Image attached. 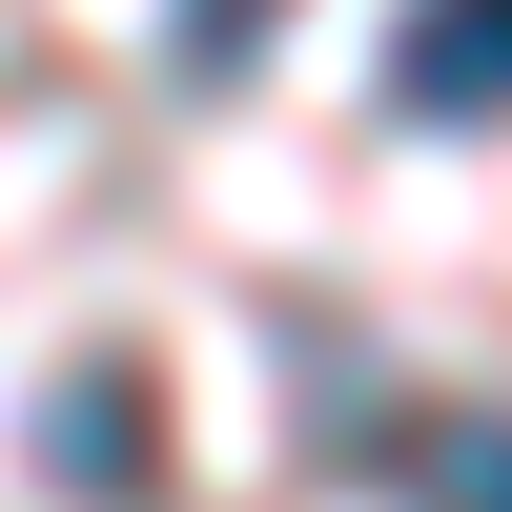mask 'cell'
<instances>
[{"label":"cell","instance_id":"cell-1","mask_svg":"<svg viewBox=\"0 0 512 512\" xmlns=\"http://www.w3.org/2000/svg\"><path fill=\"white\" fill-rule=\"evenodd\" d=\"M21 472H41V492H103V512H144V472H164V431H144V369H123V349H82L62 390L21 410Z\"/></svg>","mask_w":512,"mask_h":512},{"label":"cell","instance_id":"cell-2","mask_svg":"<svg viewBox=\"0 0 512 512\" xmlns=\"http://www.w3.org/2000/svg\"><path fill=\"white\" fill-rule=\"evenodd\" d=\"M390 103L410 123H512V0H410L390 21Z\"/></svg>","mask_w":512,"mask_h":512},{"label":"cell","instance_id":"cell-3","mask_svg":"<svg viewBox=\"0 0 512 512\" xmlns=\"http://www.w3.org/2000/svg\"><path fill=\"white\" fill-rule=\"evenodd\" d=\"M410 512H512V410H431V431H390L369 451Z\"/></svg>","mask_w":512,"mask_h":512},{"label":"cell","instance_id":"cell-4","mask_svg":"<svg viewBox=\"0 0 512 512\" xmlns=\"http://www.w3.org/2000/svg\"><path fill=\"white\" fill-rule=\"evenodd\" d=\"M164 62H185V82H246V62H267V0H185V41H164Z\"/></svg>","mask_w":512,"mask_h":512}]
</instances>
